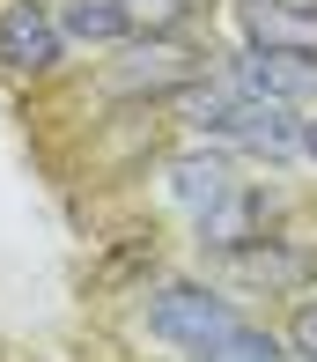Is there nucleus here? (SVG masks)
<instances>
[{
    "instance_id": "nucleus-1",
    "label": "nucleus",
    "mask_w": 317,
    "mask_h": 362,
    "mask_svg": "<svg viewBox=\"0 0 317 362\" xmlns=\"http://www.w3.org/2000/svg\"><path fill=\"white\" fill-rule=\"evenodd\" d=\"M185 104V126L207 148H222V156H251V163H265V170H280V163H295V111L288 104H265V96H251V89H237V81H207V89H192L177 96Z\"/></svg>"
},
{
    "instance_id": "nucleus-2",
    "label": "nucleus",
    "mask_w": 317,
    "mask_h": 362,
    "mask_svg": "<svg viewBox=\"0 0 317 362\" xmlns=\"http://www.w3.org/2000/svg\"><path fill=\"white\" fill-rule=\"evenodd\" d=\"M140 325H148V340H162V348L199 355L207 340L237 333L244 310H237V296H222L214 281H155L148 303H140Z\"/></svg>"
},
{
    "instance_id": "nucleus-3",
    "label": "nucleus",
    "mask_w": 317,
    "mask_h": 362,
    "mask_svg": "<svg viewBox=\"0 0 317 362\" xmlns=\"http://www.w3.org/2000/svg\"><path fill=\"white\" fill-rule=\"evenodd\" d=\"M199 74H207L199 52H185V45H170V37H133L126 59L104 67V89L119 96V104H140V96H185Z\"/></svg>"
},
{
    "instance_id": "nucleus-4",
    "label": "nucleus",
    "mask_w": 317,
    "mask_h": 362,
    "mask_svg": "<svg viewBox=\"0 0 317 362\" xmlns=\"http://www.w3.org/2000/svg\"><path fill=\"white\" fill-rule=\"evenodd\" d=\"M66 59V30L52 0H0V74L8 81H44Z\"/></svg>"
},
{
    "instance_id": "nucleus-5",
    "label": "nucleus",
    "mask_w": 317,
    "mask_h": 362,
    "mask_svg": "<svg viewBox=\"0 0 317 362\" xmlns=\"http://www.w3.org/2000/svg\"><path fill=\"white\" fill-rule=\"evenodd\" d=\"M229 81L265 96V104L317 111V52H265V45H244V52L229 59Z\"/></svg>"
},
{
    "instance_id": "nucleus-6",
    "label": "nucleus",
    "mask_w": 317,
    "mask_h": 362,
    "mask_svg": "<svg viewBox=\"0 0 317 362\" xmlns=\"http://www.w3.org/2000/svg\"><path fill=\"white\" fill-rule=\"evenodd\" d=\"M265 222H273V200H265V185L244 177V185L229 192V200H214L192 229H199V252L207 259H237V252H251V244L265 237Z\"/></svg>"
},
{
    "instance_id": "nucleus-7",
    "label": "nucleus",
    "mask_w": 317,
    "mask_h": 362,
    "mask_svg": "<svg viewBox=\"0 0 317 362\" xmlns=\"http://www.w3.org/2000/svg\"><path fill=\"white\" fill-rule=\"evenodd\" d=\"M237 30L265 52H317V0H237Z\"/></svg>"
},
{
    "instance_id": "nucleus-8",
    "label": "nucleus",
    "mask_w": 317,
    "mask_h": 362,
    "mask_svg": "<svg viewBox=\"0 0 317 362\" xmlns=\"http://www.w3.org/2000/svg\"><path fill=\"white\" fill-rule=\"evenodd\" d=\"M162 185H170V200L199 222L214 200H229L244 177H237V163H229L222 148H185V156H170V163H162Z\"/></svg>"
},
{
    "instance_id": "nucleus-9",
    "label": "nucleus",
    "mask_w": 317,
    "mask_h": 362,
    "mask_svg": "<svg viewBox=\"0 0 317 362\" xmlns=\"http://www.w3.org/2000/svg\"><path fill=\"white\" fill-rule=\"evenodd\" d=\"M59 30L66 45H96V52H119V45H133L140 30H133V8L126 0H59Z\"/></svg>"
},
{
    "instance_id": "nucleus-10",
    "label": "nucleus",
    "mask_w": 317,
    "mask_h": 362,
    "mask_svg": "<svg viewBox=\"0 0 317 362\" xmlns=\"http://www.w3.org/2000/svg\"><path fill=\"white\" fill-rule=\"evenodd\" d=\"M192 362H288L280 355V333H265V325H251L244 318L237 333H222V340H207Z\"/></svg>"
},
{
    "instance_id": "nucleus-11",
    "label": "nucleus",
    "mask_w": 317,
    "mask_h": 362,
    "mask_svg": "<svg viewBox=\"0 0 317 362\" xmlns=\"http://www.w3.org/2000/svg\"><path fill=\"white\" fill-rule=\"evenodd\" d=\"M126 8H133V30H148V37L185 23V0H126Z\"/></svg>"
},
{
    "instance_id": "nucleus-12",
    "label": "nucleus",
    "mask_w": 317,
    "mask_h": 362,
    "mask_svg": "<svg viewBox=\"0 0 317 362\" xmlns=\"http://www.w3.org/2000/svg\"><path fill=\"white\" fill-rule=\"evenodd\" d=\"M288 348L303 355V362H317V288L295 303V318H288Z\"/></svg>"
},
{
    "instance_id": "nucleus-13",
    "label": "nucleus",
    "mask_w": 317,
    "mask_h": 362,
    "mask_svg": "<svg viewBox=\"0 0 317 362\" xmlns=\"http://www.w3.org/2000/svg\"><path fill=\"white\" fill-rule=\"evenodd\" d=\"M295 156L317 163V111H310V119H295Z\"/></svg>"
}]
</instances>
